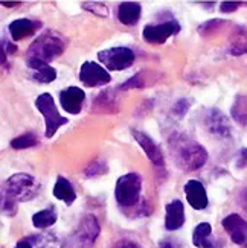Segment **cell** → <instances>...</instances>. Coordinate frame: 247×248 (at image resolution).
<instances>
[{
	"label": "cell",
	"instance_id": "6da1fadb",
	"mask_svg": "<svg viewBox=\"0 0 247 248\" xmlns=\"http://www.w3.org/2000/svg\"><path fill=\"white\" fill-rule=\"evenodd\" d=\"M171 151L176 165L186 172H194L208 161V151L192 139L183 136L171 139Z\"/></svg>",
	"mask_w": 247,
	"mask_h": 248
},
{
	"label": "cell",
	"instance_id": "9c48e42d",
	"mask_svg": "<svg viewBox=\"0 0 247 248\" xmlns=\"http://www.w3.org/2000/svg\"><path fill=\"white\" fill-rule=\"evenodd\" d=\"M110 79V73L93 61H85L80 69V81L85 87H101L109 84Z\"/></svg>",
	"mask_w": 247,
	"mask_h": 248
},
{
	"label": "cell",
	"instance_id": "d4e9b609",
	"mask_svg": "<svg viewBox=\"0 0 247 248\" xmlns=\"http://www.w3.org/2000/svg\"><path fill=\"white\" fill-rule=\"evenodd\" d=\"M38 143L37 136L32 134V133H26V134H21L16 139L11 140V146L14 149H26V148H32Z\"/></svg>",
	"mask_w": 247,
	"mask_h": 248
},
{
	"label": "cell",
	"instance_id": "f1b7e54d",
	"mask_svg": "<svg viewBox=\"0 0 247 248\" xmlns=\"http://www.w3.org/2000/svg\"><path fill=\"white\" fill-rule=\"evenodd\" d=\"M221 25H223V21L220 18L209 20V21H205V23L198 26V32L201 35H209V34H212L214 31H217Z\"/></svg>",
	"mask_w": 247,
	"mask_h": 248
},
{
	"label": "cell",
	"instance_id": "8fae6325",
	"mask_svg": "<svg viewBox=\"0 0 247 248\" xmlns=\"http://www.w3.org/2000/svg\"><path fill=\"white\" fill-rule=\"evenodd\" d=\"M223 227L229 234L233 244L243 245L247 241V222L237 213H232L223 219Z\"/></svg>",
	"mask_w": 247,
	"mask_h": 248
},
{
	"label": "cell",
	"instance_id": "ba28073f",
	"mask_svg": "<svg viewBox=\"0 0 247 248\" xmlns=\"http://www.w3.org/2000/svg\"><path fill=\"white\" fill-rule=\"evenodd\" d=\"M179 32H180L179 21L171 18L168 21H162V23L157 25H147L142 31V35L151 45H162L169 37L179 34Z\"/></svg>",
	"mask_w": 247,
	"mask_h": 248
},
{
	"label": "cell",
	"instance_id": "603a6c76",
	"mask_svg": "<svg viewBox=\"0 0 247 248\" xmlns=\"http://www.w3.org/2000/svg\"><path fill=\"white\" fill-rule=\"evenodd\" d=\"M232 119L238 125L247 126V96H237L231 108Z\"/></svg>",
	"mask_w": 247,
	"mask_h": 248
},
{
	"label": "cell",
	"instance_id": "74e56055",
	"mask_svg": "<svg viewBox=\"0 0 247 248\" xmlns=\"http://www.w3.org/2000/svg\"><path fill=\"white\" fill-rule=\"evenodd\" d=\"M240 204H241L244 209H247V189H244L240 193Z\"/></svg>",
	"mask_w": 247,
	"mask_h": 248
},
{
	"label": "cell",
	"instance_id": "d590c367",
	"mask_svg": "<svg viewBox=\"0 0 247 248\" xmlns=\"http://www.w3.org/2000/svg\"><path fill=\"white\" fill-rule=\"evenodd\" d=\"M159 247L160 248H177V242L171 241V239H165V241H160Z\"/></svg>",
	"mask_w": 247,
	"mask_h": 248
},
{
	"label": "cell",
	"instance_id": "8992f818",
	"mask_svg": "<svg viewBox=\"0 0 247 248\" xmlns=\"http://www.w3.org/2000/svg\"><path fill=\"white\" fill-rule=\"evenodd\" d=\"M35 107L38 108V111L43 114L45 117V124H46V137L50 139L53 137L61 125H66L69 121L67 117H63L58 110H57V105L55 101L49 94V93H43L40 94L38 98L35 99Z\"/></svg>",
	"mask_w": 247,
	"mask_h": 248
},
{
	"label": "cell",
	"instance_id": "d6986e66",
	"mask_svg": "<svg viewBox=\"0 0 247 248\" xmlns=\"http://www.w3.org/2000/svg\"><path fill=\"white\" fill-rule=\"evenodd\" d=\"M211 232L212 229L209 222L198 224L194 229V233H192V242H194V245L198 248H220L221 244L211 238Z\"/></svg>",
	"mask_w": 247,
	"mask_h": 248
},
{
	"label": "cell",
	"instance_id": "8d00e7d4",
	"mask_svg": "<svg viewBox=\"0 0 247 248\" xmlns=\"http://www.w3.org/2000/svg\"><path fill=\"white\" fill-rule=\"evenodd\" d=\"M14 248H34V247H32V241L31 239H23V241L17 242V245Z\"/></svg>",
	"mask_w": 247,
	"mask_h": 248
},
{
	"label": "cell",
	"instance_id": "52a82bcc",
	"mask_svg": "<svg viewBox=\"0 0 247 248\" xmlns=\"http://www.w3.org/2000/svg\"><path fill=\"white\" fill-rule=\"evenodd\" d=\"M134 52L130 47L117 46L101 50L98 53V60L109 70H125L134 62Z\"/></svg>",
	"mask_w": 247,
	"mask_h": 248
},
{
	"label": "cell",
	"instance_id": "83f0119b",
	"mask_svg": "<svg viewBox=\"0 0 247 248\" xmlns=\"http://www.w3.org/2000/svg\"><path fill=\"white\" fill-rule=\"evenodd\" d=\"M147 82H145V73H136L134 77H132L130 79H128L127 82H124L121 85V90H128V89H142L145 87Z\"/></svg>",
	"mask_w": 247,
	"mask_h": 248
},
{
	"label": "cell",
	"instance_id": "f35d334b",
	"mask_svg": "<svg viewBox=\"0 0 247 248\" xmlns=\"http://www.w3.org/2000/svg\"><path fill=\"white\" fill-rule=\"evenodd\" d=\"M2 5L6 8H14V6H20L21 2H2Z\"/></svg>",
	"mask_w": 247,
	"mask_h": 248
},
{
	"label": "cell",
	"instance_id": "4fadbf2b",
	"mask_svg": "<svg viewBox=\"0 0 247 248\" xmlns=\"http://www.w3.org/2000/svg\"><path fill=\"white\" fill-rule=\"evenodd\" d=\"M132 134L137 142V145L144 149V153L149 158V161L156 166H164V155L160 153V148L156 145L154 140L148 134H145L142 131H136V129H133Z\"/></svg>",
	"mask_w": 247,
	"mask_h": 248
},
{
	"label": "cell",
	"instance_id": "f546056e",
	"mask_svg": "<svg viewBox=\"0 0 247 248\" xmlns=\"http://www.w3.org/2000/svg\"><path fill=\"white\" fill-rule=\"evenodd\" d=\"M2 210L5 215H9V217H13L17 212V201L13 200L11 197H8L6 193L2 195Z\"/></svg>",
	"mask_w": 247,
	"mask_h": 248
},
{
	"label": "cell",
	"instance_id": "277c9868",
	"mask_svg": "<svg viewBox=\"0 0 247 248\" xmlns=\"http://www.w3.org/2000/svg\"><path fill=\"white\" fill-rule=\"evenodd\" d=\"M99 234V224L93 215L84 217L69 238L64 242V248H93L95 241Z\"/></svg>",
	"mask_w": 247,
	"mask_h": 248
},
{
	"label": "cell",
	"instance_id": "3957f363",
	"mask_svg": "<svg viewBox=\"0 0 247 248\" xmlns=\"http://www.w3.org/2000/svg\"><path fill=\"white\" fill-rule=\"evenodd\" d=\"M141 189H142V177L132 172L117 178L115 186V198L116 201L124 207L136 206L139 198H141Z\"/></svg>",
	"mask_w": 247,
	"mask_h": 248
},
{
	"label": "cell",
	"instance_id": "5bb4252c",
	"mask_svg": "<svg viewBox=\"0 0 247 248\" xmlns=\"http://www.w3.org/2000/svg\"><path fill=\"white\" fill-rule=\"evenodd\" d=\"M205 125L212 134L218 137H229L231 126L228 122V117L224 116L218 108H211L205 117Z\"/></svg>",
	"mask_w": 247,
	"mask_h": 248
},
{
	"label": "cell",
	"instance_id": "7a4b0ae2",
	"mask_svg": "<svg viewBox=\"0 0 247 248\" xmlns=\"http://www.w3.org/2000/svg\"><path fill=\"white\" fill-rule=\"evenodd\" d=\"M66 49V40L60 34L53 31H46L35 38L28 49V58L29 61H40L49 64L52 60L60 57Z\"/></svg>",
	"mask_w": 247,
	"mask_h": 248
},
{
	"label": "cell",
	"instance_id": "5b68a950",
	"mask_svg": "<svg viewBox=\"0 0 247 248\" xmlns=\"http://www.w3.org/2000/svg\"><path fill=\"white\" fill-rule=\"evenodd\" d=\"M38 192V185L35 178L29 174H14L11 175L6 183L3 193L16 200L17 202H23L31 198H34Z\"/></svg>",
	"mask_w": 247,
	"mask_h": 248
},
{
	"label": "cell",
	"instance_id": "4316f807",
	"mask_svg": "<svg viewBox=\"0 0 247 248\" xmlns=\"http://www.w3.org/2000/svg\"><path fill=\"white\" fill-rule=\"evenodd\" d=\"M81 8L85 9V11H90V13L99 16V17L109 16V8H107V5H104L101 2H82Z\"/></svg>",
	"mask_w": 247,
	"mask_h": 248
},
{
	"label": "cell",
	"instance_id": "cb8c5ba5",
	"mask_svg": "<svg viewBox=\"0 0 247 248\" xmlns=\"http://www.w3.org/2000/svg\"><path fill=\"white\" fill-rule=\"evenodd\" d=\"M32 222H34L37 229H48L57 222V213L53 209L40 210L32 217Z\"/></svg>",
	"mask_w": 247,
	"mask_h": 248
},
{
	"label": "cell",
	"instance_id": "30bf717a",
	"mask_svg": "<svg viewBox=\"0 0 247 248\" xmlns=\"http://www.w3.org/2000/svg\"><path fill=\"white\" fill-rule=\"evenodd\" d=\"M85 93L80 87H67L60 93V104L69 114H78L82 108Z\"/></svg>",
	"mask_w": 247,
	"mask_h": 248
},
{
	"label": "cell",
	"instance_id": "4dcf8cb0",
	"mask_svg": "<svg viewBox=\"0 0 247 248\" xmlns=\"http://www.w3.org/2000/svg\"><path fill=\"white\" fill-rule=\"evenodd\" d=\"M188 110H189V101L188 99H180V101L176 102L174 108H173V113L177 117H183Z\"/></svg>",
	"mask_w": 247,
	"mask_h": 248
},
{
	"label": "cell",
	"instance_id": "e575fe53",
	"mask_svg": "<svg viewBox=\"0 0 247 248\" xmlns=\"http://www.w3.org/2000/svg\"><path fill=\"white\" fill-rule=\"evenodd\" d=\"M2 49L6 52V55H13V53H16L17 47L14 45H11V43H6V41H2Z\"/></svg>",
	"mask_w": 247,
	"mask_h": 248
},
{
	"label": "cell",
	"instance_id": "9a60e30c",
	"mask_svg": "<svg viewBox=\"0 0 247 248\" xmlns=\"http://www.w3.org/2000/svg\"><path fill=\"white\" fill-rule=\"evenodd\" d=\"M40 28H41V23H40L38 20H34V18H18V20L11 21L9 26H8V31H9V34H11V38H13L14 41H20V40H23V38L32 35Z\"/></svg>",
	"mask_w": 247,
	"mask_h": 248
},
{
	"label": "cell",
	"instance_id": "1f68e13d",
	"mask_svg": "<svg viewBox=\"0 0 247 248\" xmlns=\"http://www.w3.org/2000/svg\"><path fill=\"white\" fill-rule=\"evenodd\" d=\"M240 6H241L240 2H223L220 9H221V13H233V11H237Z\"/></svg>",
	"mask_w": 247,
	"mask_h": 248
},
{
	"label": "cell",
	"instance_id": "7c38bea8",
	"mask_svg": "<svg viewBox=\"0 0 247 248\" xmlns=\"http://www.w3.org/2000/svg\"><path fill=\"white\" fill-rule=\"evenodd\" d=\"M185 195L189 202V206L196 210H203L208 207V195L206 189L198 180H189L185 185Z\"/></svg>",
	"mask_w": 247,
	"mask_h": 248
},
{
	"label": "cell",
	"instance_id": "44dd1931",
	"mask_svg": "<svg viewBox=\"0 0 247 248\" xmlns=\"http://www.w3.org/2000/svg\"><path fill=\"white\" fill-rule=\"evenodd\" d=\"M53 197L64 201L67 206H70V204H73V201L77 200V192H75L72 183L69 180H66L64 177H58L55 186H53Z\"/></svg>",
	"mask_w": 247,
	"mask_h": 248
},
{
	"label": "cell",
	"instance_id": "484cf974",
	"mask_svg": "<svg viewBox=\"0 0 247 248\" xmlns=\"http://www.w3.org/2000/svg\"><path fill=\"white\" fill-rule=\"evenodd\" d=\"M105 172H107V163H105V161L95 160V161H92V163L87 168H85L84 174H85V177L92 178V177L102 175V174H105Z\"/></svg>",
	"mask_w": 247,
	"mask_h": 248
},
{
	"label": "cell",
	"instance_id": "836d02e7",
	"mask_svg": "<svg viewBox=\"0 0 247 248\" xmlns=\"http://www.w3.org/2000/svg\"><path fill=\"white\" fill-rule=\"evenodd\" d=\"M237 166L238 168H247V148H243L240 151V155L237 160Z\"/></svg>",
	"mask_w": 247,
	"mask_h": 248
},
{
	"label": "cell",
	"instance_id": "d6a6232c",
	"mask_svg": "<svg viewBox=\"0 0 247 248\" xmlns=\"http://www.w3.org/2000/svg\"><path fill=\"white\" fill-rule=\"evenodd\" d=\"M113 248H141L136 242H132V241H128V239H122V241H117Z\"/></svg>",
	"mask_w": 247,
	"mask_h": 248
},
{
	"label": "cell",
	"instance_id": "e0dca14e",
	"mask_svg": "<svg viewBox=\"0 0 247 248\" xmlns=\"http://www.w3.org/2000/svg\"><path fill=\"white\" fill-rule=\"evenodd\" d=\"M117 110H119V104H117V96H116L115 89H107L101 92L96 96V99L93 101V105H92L93 113L109 114V113H116Z\"/></svg>",
	"mask_w": 247,
	"mask_h": 248
},
{
	"label": "cell",
	"instance_id": "7402d4cb",
	"mask_svg": "<svg viewBox=\"0 0 247 248\" xmlns=\"http://www.w3.org/2000/svg\"><path fill=\"white\" fill-rule=\"evenodd\" d=\"M231 53L240 57L247 53V28L241 26L233 32L231 37Z\"/></svg>",
	"mask_w": 247,
	"mask_h": 248
},
{
	"label": "cell",
	"instance_id": "ffe728a7",
	"mask_svg": "<svg viewBox=\"0 0 247 248\" xmlns=\"http://www.w3.org/2000/svg\"><path fill=\"white\" fill-rule=\"evenodd\" d=\"M26 64L31 70H34V79L38 82H45L49 84L57 78V70L50 67L46 62H40V61H29L26 60Z\"/></svg>",
	"mask_w": 247,
	"mask_h": 248
},
{
	"label": "cell",
	"instance_id": "ac0fdd59",
	"mask_svg": "<svg viewBox=\"0 0 247 248\" xmlns=\"http://www.w3.org/2000/svg\"><path fill=\"white\" fill-rule=\"evenodd\" d=\"M142 14V6L137 2H122L117 6V18L122 25H136Z\"/></svg>",
	"mask_w": 247,
	"mask_h": 248
},
{
	"label": "cell",
	"instance_id": "2e32d148",
	"mask_svg": "<svg viewBox=\"0 0 247 248\" xmlns=\"http://www.w3.org/2000/svg\"><path fill=\"white\" fill-rule=\"evenodd\" d=\"M166 217H165V227L166 230H179L185 224V207L180 200H174L166 204L165 207Z\"/></svg>",
	"mask_w": 247,
	"mask_h": 248
}]
</instances>
